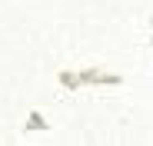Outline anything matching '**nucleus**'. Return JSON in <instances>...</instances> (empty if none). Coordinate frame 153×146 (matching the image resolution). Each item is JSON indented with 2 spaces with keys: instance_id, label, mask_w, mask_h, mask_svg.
Wrapping results in <instances>:
<instances>
[]
</instances>
